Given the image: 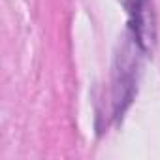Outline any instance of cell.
<instances>
[{
    "label": "cell",
    "mask_w": 160,
    "mask_h": 160,
    "mask_svg": "<svg viewBox=\"0 0 160 160\" xmlns=\"http://www.w3.org/2000/svg\"><path fill=\"white\" fill-rule=\"evenodd\" d=\"M139 53L141 47L134 42V38L122 40L115 62H113V85H111V102H113V117L122 119L126 109L130 108L136 92H138V70H139Z\"/></svg>",
    "instance_id": "cell-1"
},
{
    "label": "cell",
    "mask_w": 160,
    "mask_h": 160,
    "mask_svg": "<svg viewBox=\"0 0 160 160\" xmlns=\"http://www.w3.org/2000/svg\"><path fill=\"white\" fill-rule=\"evenodd\" d=\"M128 13V30L143 53L156 47V13L152 0H124Z\"/></svg>",
    "instance_id": "cell-2"
}]
</instances>
